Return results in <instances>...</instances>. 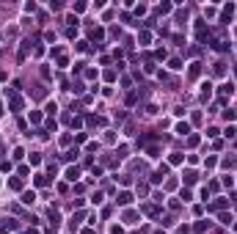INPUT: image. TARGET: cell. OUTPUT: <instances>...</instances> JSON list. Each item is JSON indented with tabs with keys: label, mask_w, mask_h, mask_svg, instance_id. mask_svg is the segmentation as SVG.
Listing matches in <instances>:
<instances>
[{
	"label": "cell",
	"mask_w": 237,
	"mask_h": 234,
	"mask_svg": "<svg viewBox=\"0 0 237 234\" xmlns=\"http://www.w3.org/2000/svg\"><path fill=\"white\" fill-rule=\"evenodd\" d=\"M177 132H179V135H188V132H190V127H188V124H177Z\"/></svg>",
	"instance_id": "6da1fadb"
},
{
	"label": "cell",
	"mask_w": 237,
	"mask_h": 234,
	"mask_svg": "<svg viewBox=\"0 0 237 234\" xmlns=\"http://www.w3.org/2000/svg\"><path fill=\"white\" fill-rule=\"evenodd\" d=\"M130 198H132L130 193H121V195H118V201H121V204H130Z\"/></svg>",
	"instance_id": "7a4b0ae2"
},
{
	"label": "cell",
	"mask_w": 237,
	"mask_h": 234,
	"mask_svg": "<svg viewBox=\"0 0 237 234\" xmlns=\"http://www.w3.org/2000/svg\"><path fill=\"white\" fill-rule=\"evenodd\" d=\"M66 179H77V168H69V171H66Z\"/></svg>",
	"instance_id": "3957f363"
},
{
	"label": "cell",
	"mask_w": 237,
	"mask_h": 234,
	"mask_svg": "<svg viewBox=\"0 0 237 234\" xmlns=\"http://www.w3.org/2000/svg\"><path fill=\"white\" fill-rule=\"evenodd\" d=\"M113 234H121V232H118V229H113Z\"/></svg>",
	"instance_id": "277c9868"
}]
</instances>
